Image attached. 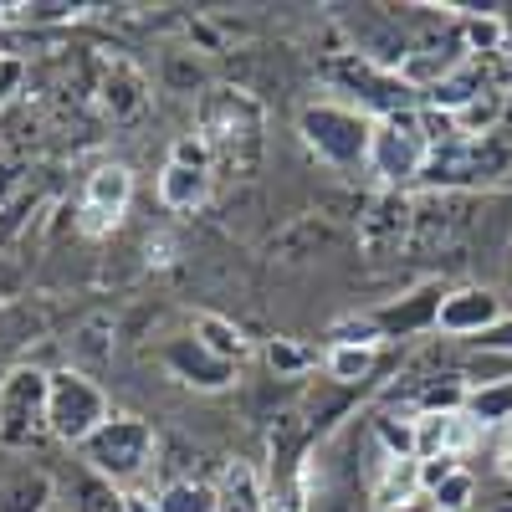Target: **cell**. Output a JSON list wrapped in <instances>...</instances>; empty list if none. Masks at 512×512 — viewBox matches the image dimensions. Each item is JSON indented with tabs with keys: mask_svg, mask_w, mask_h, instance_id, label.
I'll return each instance as SVG.
<instances>
[{
	"mask_svg": "<svg viewBox=\"0 0 512 512\" xmlns=\"http://www.w3.org/2000/svg\"><path fill=\"white\" fill-rule=\"evenodd\" d=\"M472 502H477V477L466 472V466H461V472H451V477L431 492V507H436V512H466Z\"/></svg>",
	"mask_w": 512,
	"mask_h": 512,
	"instance_id": "cell-28",
	"label": "cell"
},
{
	"mask_svg": "<svg viewBox=\"0 0 512 512\" xmlns=\"http://www.w3.org/2000/svg\"><path fill=\"white\" fill-rule=\"evenodd\" d=\"M77 451H82V466L98 472L103 482L134 487V477H144V466H154L159 436L144 415H108Z\"/></svg>",
	"mask_w": 512,
	"mask_h": 512,
	"instance_id": "cell-2",
	"label": "cell"
},
{
	"mask_svg": "<svg viewBox=\"0 0 512 512\" xmlns=\"http://www.w3.org/2000/svg\"><path fill=\"white\" fill-rule=\"evenodd\" d=\"M221 507V492L210 487V482H164L159 487V512H216Z\"/></svg>",
	"mask_w": 512,
	"mask_h": 512,
	"instance_id": "cell-24",
	"label": "cell"
},
{
	"mask_svg": "<svg viewBox=\"0 0 512 512\" xmlns=\"http://www.w3.org/2000/svg\"><path fill=\"white\" fill-rule=\"evenodd\" d=\"M11 190H16V169H11V159H0V205L11 200Z\"/></svg>",
	"mask_w": 512,
	"mask_h": 512,
	"instance_id": "cell-33",
	"label": "cell"
},
{
	"mask_svg": "<svg viewBox=\"0 0 512 512\" xmlns=\"http://www.w3.org/2000/svg\"><path fill=\"white\" fill-rule=\"evenodd\" d=\"M482 436V425L466 410H446V415H420L415 420V456H461L472 451Z\"/></svg>",
	"mask_w": 512,
	"mask_h": 512,
	"instance_id": "cell-13",
	"label": "cell"
},
{
	"mask_svg": "<svg viewBox=\"0 0 512 512\" xmlns=\"http://www.w3.org/2000/svg\"><path fill=\"white\" fill-rule=\"evenodd\" d=\"M128 200H134V169L128 164H98L88 185H82V210H77V231L82 236H108L118 231Z\"/></svg>",
	"mask_w": 512,
	"mask_h": 512,
	"instance_id": "cell-8",
	"label": "cell"
},
{
	"mask_svg": "<svg viewBox=\"0 0 512 512\" xmlns=\"http://www.w3.org/2000/svg\"><path fill=\"white\" fill-rule=\"evenodd\" d=\"M482 349H492V354H512V318H502L497 328H487L482 338H477Z\"/></svg>",
	"mask_w": 512,
	"mask_h": 512,
	"instance_id": "cell-31",
	"label": "cell"
},
{
	"mask_svg": "<svg viewBox=\"0 0 512 512\" xmlns=\"http://www.w3.org/2000/svg\"><path fill=\"white\" fill-rule=\"evenodd\" d=\"M164 82H169L175 93H195L200 82H205V72H200L195 52H169V62H164Z\"/></svg>",
	"mask_w": 512,
	"mask_h": 512,
	"instance_id": "cell-29",
	"label": "cell"
},
{
	"mask_svg": "<svg viewBox=\"0 0 512 512\" xmlns=\"http://www.w3.org/2000/svg\"><path fill=\"white\" fill-rule=\"evenodd\" d=\"M441 287H420L410 303H395V308H379L374 313V328L379 338H410L420 328H436V313H441Z\"/></svg>",
	"mask_w": 512,
	"mask_h": 512,
	"instance_id": "cell-17",
	"label": "cell"
},
{
	"mask_svg": "<svg viewBox=\"0 0 512 512\" xmlns=\"http://www.w3.org/2000/svg\"><path fill=\"white\" fill-rule=\"evenodd\" d=\"M303 512H364V497H359V487H349V482H344V487H323Z\"/></svg>",
	"mask_w": 512,
	"mask_h": 512,
	"instance_id": "cell-30",
	"label": "cell"
},
{
	"mask_svg": "<svg viewBox=\"0 0 512 512\" xmlns=\"http://www.w3.org/2000/svg\"><path fill=\"white\" fill-rule=\"evenodd\" d=\"M41 436H52L47 374H41V369H11L6 379H0V446L26 451Z\"/></svg>",
	"mask_w": 512,
	"mask_h": 512,
	"instance_id": "cell-6",
	"label": "cell"
},
{
	"mask_svg": "<svg viewBox=\"0 0 512 512\" xmlns=\"http://www.w3.org/2000/svg\"><path fill=\"white\" fill-rule=\"evenodd\" d=\"M195 123H200V144L210 149V159H216L226 175H236V180L256 175L262 128H267L262 98L246 93V88H205L200 108H195Z\"/></svg>",
	"mask_w": 512,
	"mask_h": 512,
	"instance_id": "cell-1",
	"label": "cell"
},
{
	"mask_svg": "<svg viewBox=\"0 0 512 512\" xmlns=\"http://www.w3.org/2000/svg\"><path fill=\"white\" fill-rule=\"evenodd\" d=\"M52 502V477L47 472H16L0 487V512H47Z\"/></svg>",
	"mask_w": 512,
	"mask_h": 512,
	"instance_id": "cell-22",
	"label": "cell"
},
{
	"mask_svg": "<svg viewBox=\"0 0 512 512\" xmlns=\"http://www.w3.org/2000/svg\"><path fill=\"white\" fill-rule=\"evenodd\" d=\"M507 436H512V420H507Z\"/></svg>",
	"mask_w": 512,
	"mask_h": 512,
	"instance_id": "cell-35",
	"label": "cell"
},
{
	"mask_svg": "<svg viewBox=\"0 0 512 512\" xmlns=\"http://www.w3.org/2000/svg\"><path fill=\"white\" fill-rule=\"evenodd\" d=\"M333 241H338V226L323 210H313V216H297L272 236V256L277 262H313V256H323Z\"/></svg>",
	"mask_w": 512,
	"mask_h": 512,
	"instance_id": "cell-14",
	"label": "cell"
},
{
	"mask_svg": "<svg viewBox=\"0 0 512 512\" xmlns=\"http://www.w3.org/2000/svg\"><path fill=\"white\" fill-rule=\"evenodd\" d=\"M328 77L338 82V88H354L369 108H379V118H390V113H405V108H415L410 98H415V88L400 77V72H384V67H374V62H364V57H338L333 67H328Z\"/></svg>",
	"mask_w": 512,
	"mask_h": 512,
	"instance_id": "cell-9",
	"label": "cell"
},
{
	"mask_svg": "<svg viewBox=\"0 0 512 512\" xmlns=\"http://www.w3.org/2000/svg\"><path fill=\"white\" fill-rule=\"evenodd\" d=\"M205 200H210V169L169 159L159 175V205L164 210H200Z\"/></svg>",
	"mask_w": 512,
	"mask_h": 512,
	"instance_id": "cell-18",
	"label": "cell"
},
{
	"mask_svg": "<svg viewBox=\"0 0 512 512\" xmlns=\"http://www.w3.org/2000/svg\"><path fill=\"white\" fill-rule=\"evenodd\" d=\"M297 134L303 144L328 164V169H359L369 164V144H374V118L359 108H338V103H313L297 113Z\"/></svg>",
	"mask_w": 512,
	"mask_h": 512,
	"instance_id": "cell-4",
	"label": "cell"
},
{
	"mask_svg": "<svg viewBox=\"0 0 512 512\" xmlns=\"http://www.w3.org/2000/svg\"><path fill=\"white\" fill-rule=\"evenodd\" d=\"M113 338H118V323L113 313H88L77 318V328L67 333V354H72V369H103L113 359Z\"/></svg>",
	"mask_w": 512,
	"mask_h": 512,
	"instance_id": "cell-16",
	"label": "cell"
},
{
	"mask_svg": "<svg viewBox=\"0 0 512 512\" xmlns=\"http://www.w3.org/2000/svg\"><path fill=\"white\" fill-rule=\"evenodd\" d=\"M123 512H159V497H149L139 487H123Z\"/></svg>",
	"mask_w": 512,
	"mask_h": 512,
	"instance_id": "cell-32",
	"label": "cell"
},
{
	"mask_svg": "<svg viewBox=\"0 0 512 512\" xmlns=\"http://www.w3.org/2000/svg\"><path fill=\"white\" fill-rule=\"evenodd\" d=\"M497 323H502V297L492 287H456L441 297V313H436V328L451 338H482Z\"/></svg>",
	"mask_w": 512,
	"mask_h": 512,
	"instance_id": "cell-11",
	"label": "cell"
},
{
	"mask_svg": "<svg viewBox=\"0 0 512 512\" xmlns=\"http://www.w3.org/2000/svg\"><path fill=\"white\" fill-rule=\"evenodd\" d=\"M216 492H221L216 512H272V497H267V487H262V477H256L251 461H231Z\"/></svg>",
	"mask_w": 512,
	"mask_h": 512,
	"instance_id": "cell-19",
	"label": "cell"
},
{
	"mask_svg": "<svg viewBox=\"0 0 512 512\" xmlns=\"http://www.w3.org/2000/svg\"><path fill=\"white\" fill-rule=\"evenodd\" d=\"M466 415H472L482 431L487 425H507L512 420V379H492L482 390H472L466 395Z\"/></svg>",
	"mask_w": 512,
	"mask_h": 512,
	"instance_id": "cell-23",
	"label": "cell"
},
{
	"mask_svg": "<svg viewBox=\"0 0 512 512\" xmlns=\"http://www.w3.org/2000/svg\"><path fill=\"white\" fill-rule=\"evenodd\" d=\"M267 364L277 369V379H292V374H308L318 364V354L303 349L297 338H272V344H267Z\"/></svg>",
	"mask_w": 512,
	"mask_h": 512,
	"instance_id": "cell-27",
	"label": "cell"
},
{
	"mask_svg": "<svg viewBox=\"0 0 512 512\" xmlns=\"http://www.w3.org/2000/svg\"><path fill=\"white\" fill-rule=\"evenodd\" d=\"M195 338L216 354V359H226V364H241L246 354H251V338L231 323V318H221V313H200L195 318Z\"/></svg>",
	"mask_w": 512,
	"mask_h": 512,
	"instance_id": "cell-20",
	"label": "cell"
},
{
	"mask_svg": "<svg viewBox=\"0 0 512 512\" xmlns=\"http://www.w3.org/2000/svg\"><path fill=\"white\" fill-rule=\"evenodd\" d=\"M436 159V139L425 128L420 108L390 113V118H374V144H369V169L384 180V190H400L410 180H420Z\"/></svg>",
	"mask_w": 512,
	"mask_h": 512,
	"instance_id": "cell-3",
	"label": "cell"
},
{
	"mask_svg": "<svg viewBox=\"0 0 512 512\" xmlns=\"http://www.w3.org/2000/svg\"><path fill=\"white\" fill-rule=\"evenodd\" d=\"M374 436H379V451L390 456H415V420L410 415H374Z\"/></svg>",
	"mask_w": 512,
	"mask_h": 512,
	"instance_id": "cell-26",
	"label": "cell"
},
{
	"mask_svg": "<svg viewBox=\"0 0 512 512\" xmlns=\"http://www.w3.org/2000/svg\"><path fill=\"white\" fill-rule=\"evenodd\" d=\"M374 512H431V502L420 497V502H410V507H374Z\"/></svg>",
	"mask_w": 512,
	"mask_h": 512,
	"instance_id": "cell-34",
	"label": "cell"
},
{
	"mask_svg": "<svg viewBox=\"0 0 512 512\" xmlns=\"http://www.w3.org/2000/svg\"><path fill=\"white\" fill-rule=\"evenodd\" d=\"M374 359H379V349H369V344H333L328 359H323V369H328L333 384H344V390H359V384L374 374Z\"/></svg>",
	"mask_w": 512,
	"mask_h": 512,
	"instance_id": "cell-21",
	"label": "cell"
},
{
	"mask_svg": "<svg viewBox=\"0 0 512 512\" xmlns=\"http://www.w3.org/2000/svg\"><path fill=\"white\" fill-rule=\"evenodd\" d=\"M461 210H466V205H461L456 195H436V200L415 205V231H410V246H415V251L451 246V241H456V231L466 226Z\"/></svg>",
	"mask_w": 512,
	"mask_h": 512,
	"instance_id": "cell-15",
	"label": "cell"
},
{
	"mask_svg": "<svg viewBox=\"0 0 512 512\" xmlns=\"http://www.w3.org/2000/svg\"><path fill=\"white\" fill-rule=\"evenodd\" d=\"M410 231H415V205L400 190H384L359 216V246L369 256H395L400 246H410Z\"/></svg>",
	"mask_w": 512,
	"mask_h": 512,
	"instance_id": "cell-10",
	"label": "cell"
},
{
	"mask_svg": "<svg viewBox=\"0 0 512 512\" xmlns=\"http://www.w3.org/2000/svg\"><path fill=\"white\" fill-rule=\"evenodd\" d=\"M108 395L98 390L93 374L82 369H52L47 374V420H52V436L67 441V446H82L98 425L108 420Z\"/></svg>",
	"mask_w": 512,
	"mask_h": 512,
	"instance_id": "cell-5",
	"label": "cell"
},
{
	"mask_svg": "<svg viewBox=\"0 0 512 512\" xmlns=\"http://www.w3.org/2000/svg\"><path fill=\"white\" fill-rule=\"evenodd\" d=\"M164 364H169V374H175V379L195 384V390H226V384L236 379V364L216 359L195 333L190 338H169V344H164Z\"/></svg>",
	"mask_w": 512,
	"mask_h": 512,
	"instance_id": "cell-12",
	"label": "cell"
},
{
	"mask_svg": "<svg viewBox=\"0 0 512 512\" xmlns=\"http://www.w3.org/2000/svg\"><path fill=\"white\" fill-rule=\"evenodd\" d=\"M72 492H77V512H123V487L103 482L98 472H88V466L77 472Z\"/></svg>",
	"mask_w": 512,
	"mask_h": 512,
	"instance_id": "cell-25",
	"label": "cell"
},
{
	"mask_svg": "<svg viewBox=\"0 0 512 512\" xmlns=\"http://www.w3.org/2000/svg\"><path fill=\"white\" fill-rule=\"evenodd\" d=\"M93 103L118 128L139 123L149 113V72L134 57H123V52L98 57V67H93Z\"/></svg>",
	"mask_w": 512,
	"mask_h": 512,
	"instance_id": "cell-7",
	"label": "cell"
}]
</instances>
